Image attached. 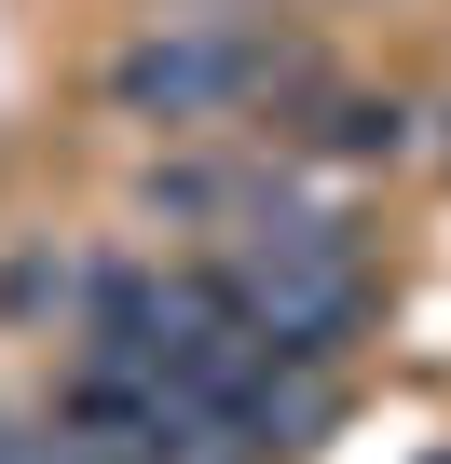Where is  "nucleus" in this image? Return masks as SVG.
Wrapping results in <instances>:
<instances>
[{"label":"nucleus","mask_w":451,"mask_h":464,"mask_svg":"<svg viewBox=\"0 0 451 464\" xmlns=\"http://www.w3.org/2000/svg\"><path fill=\"white\" fill-rule=\"evenodd\" d=\"M69 287H83V260L55 246V232H28V246L0 260V328H42V314H69Z\"/></svg>","instance_id":"obj_3"},{"label":"nucleus","mask_w":451,"mask_h":464,"mask_svg":"<svg viewBox=\"0 0 451 464\" xmlns=\"http://www.w3.org/2000/svg\"><path fill=\"white\" fill-rule=\"evenodd\" d=\"M233 14H260V0H233Z\"/></svg>","instance_id":"obj_4"},{"label":"nucleus","mask_w":451,"mask_h":464,"mask_svg":"<svg viewBox=\"0 0 451 464\" xmlns=\"http://www.w3.org/2000/svg\"><path fill=\"white\" fill-rule=\"evenodd\" d=\"M301 82H315V42H288V28H260V14H151V28L96 69V96H110L123 123H151V137L274 123Z\"/></svg>","instance_id":"obj_1"},{"label":"nucleus","mask_w":451,"mask_h":464,"mask_svg":"<svg viewBox=\"0 0 451 464\" xmlns=\"http://www.w3.org/2000/svg\"><path fill=\"white\" fill-rule=\"evenodd\" d=\"M274 150H288V164H397V150H410V110H397V96H356V82L315 69V82L274 110Z\"/></svg>","instance_id":"obj_2"}]
</instances>
